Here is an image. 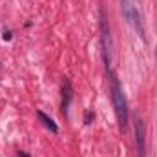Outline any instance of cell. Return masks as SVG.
<instances>
[{
  "label": "cell",
  "instance_id": "1",
  "mask_svg": "<svg viewBox=\"0 0 157 157\" xmlns=\"http://www.w3.org/2000/svg\"><path fill=\"white\" fill-rule=\"evenodd\" d=\"M112 102H113V108H115L119 126L124 130L126 124H128V104H126L122 86H121V82L115 75H112Z\"/></svg>",
  "mask_w": 157,
  "mask_h": 157
},
{
  "label": "cell",
  "instance_id": "2",
  "mask_svg": "<svg viewBox=\"0 0 157 157\" xmlns=\"http://www.w3.org/2000/svg\"><path fill=\"white\" fill-rule=\"evenodd\" d=\"M99 13H101V42H102V57H104L106 70H110V68H112V35H110V22H108V15H106L104 7H101Z\"/></svg>",
  "mask_w": 157,
  "mask_h": 157
},
{
  "label": "cell",
  "instance_id": "3",
  "mask_svg": "<svg viewBox=\"0 0 157 157\" xmlns=\"http://www.w3.org/2000/svg\"><path fill=\"white\" fill-rule=\"evenodd\" d=\"M135 146L137 157H146V137H144V122L141 117H135Z\"/></svg>",
  "mask_w": 157,
  "mask_h": 157
},
{
  "label": "cell",
  "instance_id": "4",
  "mask_svg": "<svg viewBox=\"0 0 157 157\" xmlns=\"http://www.w3.org/2000/svg\"><path fill=\"white\" fill-rule=\"evenodd\" d=\"M73 99V90H71V82L68 78L62 80V112L68 113V106Z\"/></svg>",
  "mask_w": 157,
  "mask_h": 157
},
{
  "label": "cell",
  "instance_id": "5",
  "mask_svg": "<svg viewBox=\"0 0 157 157\" xmlns=\"http://www.w3.org/2000/svg\"><path fill=\"white\" fill-rule=\"evenodd\" d=\"M37 117L40 119V122H42V124H44V126H46L49 132H53V133H57V132H59V128H57V124L53 122V119L48 117L44 112H37Z\"/></svg>",
  "mask_w": 157,
  "mask_h": 157
},
{
  "label": "cell",
  "instance_id": "6",
  "mask_svg": "<svg viewBox=\"0 0 157 157\" xmlns=\"http://www.w3.org/2000/svg\"><path fill=\"white\" fill-rule=\"evenodd\" d=\"M84 122H86V124H90V122H91V112H90V110H88V112H86V115H84Z\"/></svg>",
  "mask_w": 157,
  "mask_h": 157
},
{
  "label": "cell",
  "instance_id": "7",
  "mask_svg": "<svg viewBox=\"0 0 157 157\" xmlns=\"http://www.w3.org/2000/svg\"><path fill=\"white\" fill-rule=\"evenodd\" d=\"M2 39L9 40V39H11V31H4V33H2Z\"/></svg>",
  "mask_w": 157,
  "mask_h": 157
},
{
  "label": "cell",
  "instance_id": "8",
  "mask_svg": "<svg viewBox=\"0 0 157 157\" xmlns=\"http://www.w3.org/2000/svg\"><path fill=\"white\" fill-rule=\"evenodd\" d=\"M18 157H29V155H28V154H20Z\"/></svg>",
  "mask_w": 157,
  "mask_h": 157
}]
</instances>
